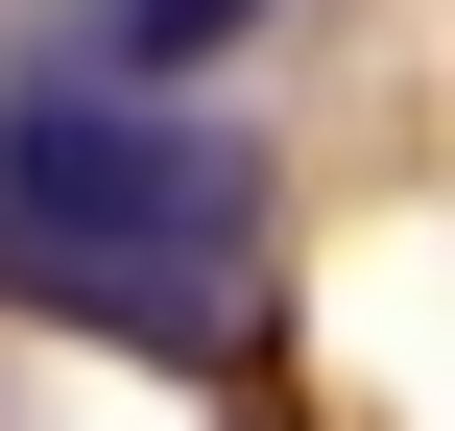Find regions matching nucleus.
<instances>
[{
    "label": "nucleus",
    "instance_id": "f257e3e1",
    "mask_svg": "<svg viewBox=\"0 0 455 431\" xmlns=\"http://www.w3.org/2000/svg\"><path fill=\"white\" fill-rule=\"evenodd\" d=\"M240 264H264V144L168 120V96H24L0 120V288L24 312H96L144 360H216L240 336Z\"/></svg>",
    "mask_w": 455,
    "mask_h": 431
},
{
    "label": "nucleus",
    "instance_id": "f03ea898",
    "mask_svg": "<svg viewBox=\"0 0 455 431\" xmlns=\"http://www.w3.org/2000/svg\"><path fill=\"white\" fill-rule=\"evenodd\" d=\"M240 24H264V0H120V96H144V72H216Z\"/></svg>",
    "mask_w": 455,
    "mask_h": 431
}]
</instances>
